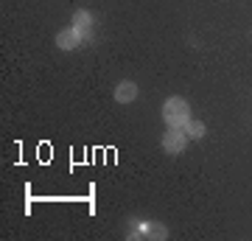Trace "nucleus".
Masks as SVG:
<instances>
[{"label":"nucleus","mask_w":252,"mask_h":241,"mask_svg":"<svg viewBox=\"0 0 252 241\" xmlns=\"http://www.w3.org/2000/svg\"><path fill=\"white\" fill-rule=\"evenodd\" d=\"M162 118L168 126H177V129H185V124L190 121V104L182 96H171V99L162 104Z\"/></svg>","instance_id":"f257e3e1"},{"label":"nucleus","mask_w":252,"mask_h":241,"mask_svg":"<svg viewBox=\"0 0 252 241\" xmlns=\"http://www.w3.org/2000/svg\"><path fill=\"white\" fill-rule=\"evenodd\" d=\"M188 132L185 129H177V126H168V132L162 135V149L168 154H180L185 152V146H188Z\"/></svg>","instance_id":"f03ea898"},{"label":"nucleus","mask_w":252,"mask_h":241,"mask_svg":"<svg viewBox=\"0 0 252 241\" xmlns=\"http://www.w3.org/2000/svg\"><path fill=\"white\" fill-rule=\"evenodd\" d=\"M84 42V34H81L76 26L70 28H62L59 34H56V45L62 48V51H73V48H79V45Z\"/></svg>","instance_id":"7ed1b4c3"},{"label":"nucleus","mask_w":252,"mask_h":241,"mask_svg":"<svg viewBox=\"0 0 252 241\" xmlns=\"http://www.w3.org/2000/svg\"><path fill=\"white\" fill-rule=\"evenodd\" d=\"M140 96V90H137L135 81H121L115 87V101L118 104H132V101Z\"/></svg>","instance_id":"20e7f679"},{"label":"nucleus","mask_w":252,"mask_h":241,"mask_svg":"<svg viewBox=\"0 0 252 241\" xmlns=\"http://www.w3.org/2000/svg\"><path fill=\"white\" fill-rule=\"evenodd\" d=\"M73 26L79 28L81 34H84V42H90V28H93V14L87 9H79L73 14Z\"/></svg>","instance_id":"39448f33"},{"label":"nucleus","mask_w":252,"mask_h":241,"mask_svg":"<svg viewBox=\"0 0 252 241\" xmlns=\"http://www.w3.org/2000/svg\"><path fill=\"white\" fill-rule=\"evenodd\" d=\"M143 239H154V241L168 239V227H165V224H157V222H146Z\"/></svg>","instance_id":"423d86ee"},{"label":"nucleus","mask_w":252,"mask_h":241,"mask_svg":"<svg viewBox=\"0 0 252 241\" xmlns=\"http://www.w3.org/2000/svg\"><path fill=\"white\" fill-rule=\"evenodd\" d=\"M185 132H188L190 140H199V138H205V124H202V121H193V118H190L188 124H185Z\"/></svg>","instance_id":"0eeeda50"}]
</instances>
